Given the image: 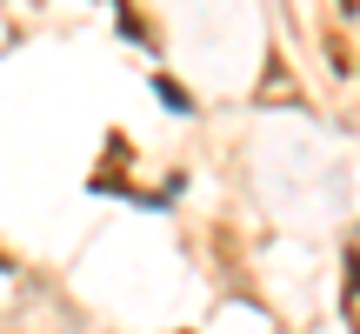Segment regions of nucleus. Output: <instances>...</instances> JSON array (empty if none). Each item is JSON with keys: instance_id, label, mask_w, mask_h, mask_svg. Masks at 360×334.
<instances>
[{"instance_id": "1", "label": "nucleus", "mask_w": 360, "mask_h": 334, "mask_svg": "<svg viewBox=\"0 0 360 334\" xmlns=\"http://www.w3.org/2000/svg\"><path fill=\"white\" fill-rule=\"evenodd\" d=\"M340 308H347V328L360 334V254H347V295H340Z\"/></svg>"}]
</instances>
